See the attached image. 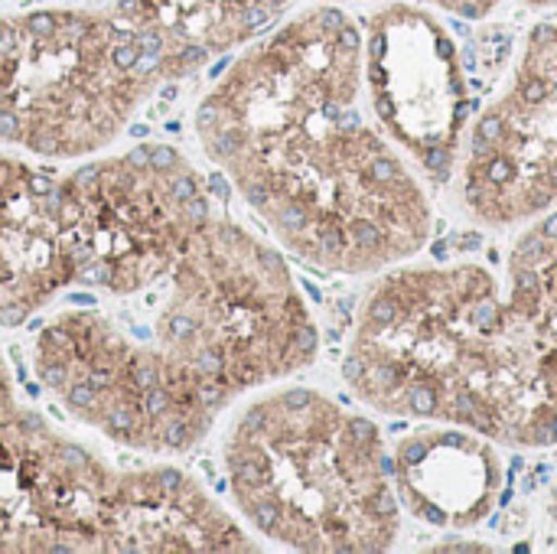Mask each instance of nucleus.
Here are the masks:
<instances>
[{
  "instance_id": "obj_1",
  "label": "nucleus",
  "mask_w": 557,
  "mask_h": 554,
  "mask_svg": "<svg viewBox=\"0 0 557 554\" xmlns=\"http://www.w3.org/2000/svg\"><path fill=\"white\" fill-rule=\"evenodd\" d=\"M228 193L170 140L62 163L75 278L29 323V376L131 457L193 454L242 398L320 356L290 258Z\"/></svg>"
},
{
  "instance_id": "obj_2",
  "label": "nucleus",
  "mask_w": 557,
  "mask_h": 554,
  "mask_svg": "<svg viewBox=\"0 0 557 554\" xmlns=\"http://www.w3.org/2000/svg\"><path fill=\"white\" fill-rule=\"evenodd\" d=\"M206 163L264 235L310 271L375 278L434 232L428 180L379 127L362 23L336 3L290 10L193 108Z\"/></svg>"
},
{
  "instance_id": "obj_3",
  "label": "nucleus",
  "mask_w": 557,
  "mask_h": 554,
  "mask_svg": "<svg viewBox=\"0 0 557 554\" xmlns=\"http://www.w3.org/2000/svg\"><path fill=\"white\" fill-rule=\"evenodd\" d=\"M343 382L379 415L557 444V320L476 264H395L366 291Z\"/></svg>"
},
{
  "instance_id": "obj_4",
  "label": "nucleus",
  "mask_w": 557,
  "mask_h": 554,
  "mask_svg": "<svg viewBox=\"0 0 557 554\" xmlns=\"http://www.w3.org/2000/svg\"><path fill=\"white\" fill-rule=\"evenodd\" d=\"M264 545L186 467L117 460L26 398L0 349V554H251Z\"/></svg>"
},
{
  "instance_id": "obj_5",
  "label": "nucleus",
  "mask_w": 557,
  "mask_h": 554,
  "mask_svg": "<svg viewBox=\"0 0 557 554\" xmlns=\"http://www.w3.org/2000/svg\"><path fill=\"white\" fill-rule=\"evenodd\" d=\"M228 509L261 542L304 554H379L401 539L382 428L336 395L277 382L225 421Z\"/></svg>"
},
{
  "instance_id": "obj_6",
  "label": "nucleus",
  "mask_w": 557,
  "mask_h": 554,
  "mask_svg": "<svg viewBox=\"0 0 557 554\" xmlns=\"http://www.w3.org/2000/svg\"><path fill=\"white\" fill-rule=\"evenodd\" d=\"M160 88L157 56L111 3H0V147L52 163L111 150Z\"/></svg>"
},
{
  "instance_id": "obj_7",
  "label": "nucleus",
  "mask_w": 557,
  "mask_h": 554,
  "mask_svg": "<svg viewBox=\"0 0 557 554\" xmlns=\"http://www.w3.org/2000/svg\"><path fill=\"white\" fill-rule=\"evenodd\" d=\"M450 183L483 229H519L557 206V20L529 29L503 88L473 108Z\"/></svg>"
},
{
  "instance_id": "obj_8",
  "label": "nucleus",
  "mask_w": 557,
  "mask_h": 554,
  "mask_svg": "<svg viewBox=\"0 0 557 554\" xmlns=\"http://www.w3.org/2000/svg\"><path fill=\"white\" fill-rule=\"evenodd\" d=\"M366 95L385 137L447 186L473 118V85L450 26L424 3L382 0L362 20Z\"/></svg>"
},
{
  "instance_id": "obj_9",
  "label": "nucleus",
  "mask_w": 557,
  "mask_h": 554,
  "mask_svg": "<svg viewBox=\"0 0 557 554\" xmlns=\"http://www.w3.org/2000/svg\"><path fill=\"white\" fill-rule=\"evenodd\" d=\"M72 278L62 163L0 147V330L29 327Z\"/></svg>"
},
{
  "instance_id": "obj_10",
  "label": "nucleus",
  "mask_w": 557,
  "mask_h": 554,
  "mask_svg": "<svg viewBox=\"0 0 557 554\" xmlns=\"http://www.w3.org/2000/svg\"><path fill=\"white\" fill-rule=\"evenodd\" d=\"M398 503L434 529H473L499 503L506 467L499 444L457 424L418 421L392 451Z\"/></svg>"
},
{
  "instance_id": "obj_11",
  "label": "nucleus",
  "mask_w": 557,
  "mask_h": 554,
  "mask_svg": "<svg viewBox=\"0 0 557 554\" xmlns=\"http://www.w3.org/2000/svg\"><path fill=\"white\" fill-rule=\"evenodd\" d=\"M157 56L166 85L199 75L274 29L300 0H108Z\"/></svg>"
},
{
  "instance_id": "obj_12",
  "label": "nucleus",
  "mask_w": 557,
  "mask_h": 554,
  "mask_svg": "<svg viewBox=\"0 0 557 554\" xmlns=\"http://www.w3.org/2000/svg\"><path fill=\"white\" fill-rule=\"evenodd\" d=\"M506 291L557 320V206L529 222L506 261Z\"/></svg>"
},
{
  "instance_id": "obj_13",
  "label": "nucleus",
  "mask_w": 557,
  "mask_h": 554,
  "mask_svg": "<svg viewBox=\"0 0 557 554\" xmlns=\"http://www.w3.org/2000/svg\"><path fill=\"white\" fill-rule=\"evenodd\" d=\"M366 3H382V0H366Z\"/></svg>"
}]
</instances>
